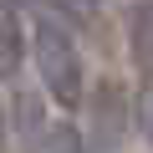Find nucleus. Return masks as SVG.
Returning a JSON list of instances; mask_svg holds the SVG:
<instances>
[{"label": "nucleus", "mask_w": 153, "mask_h": 153, "mask_svg": "<svg viewBox=\"0 0 153 153\" xmlns=\"http://www.w3.org/2000/svg\"><path fill=\"white\" fill-rule=\"evenodd\" d=\"M16 5H41V0H16Z\"/></svg>", "instance_id": "nucleus-8"}, {"label": "nucleus", "mask_w": 153, "mask_h": 153, "mask_svg": "<svg viewBox=\"0 0 153 153\" xmlns=\"http://www.w3.org/2000/svg\"><path fill=\"white\" fill-rule=\"evenodd\" d=\"M61 5V16H71V21H92L97 10H102V0H56Z\"/></svg>", "instance_id": "nucleus-7"}, {"label": "nucleus", "mask_w": 153, "mask_h": 153, "mask_svg": "<svg viewBox=\"0 0 153 153\" xmlns=\"http://www.w3.org/2000/svg\"><path fill=\"white\" fill-rule=\"evenodd\" d=\"M128 133V97L117 82H102L92 92V153H117Z\"/></svg>", "instance_id": "nucleus-2"}, {"label": "nucleus", "mask_w": 153, "mask_h": 153, "mask_svg": "<svg viewBox=\"0 0 153 153\" xmlns=\"http://www.w3.org/2000/svg\"><path fill=\"white\" fill-rule=\"evenodd\" d=\"M26 56V31H21V10L16 0H0V71H16Z\"/></svg>", "instance_id": "nucleus-4"}, {"label": "nucleus", "mask_w": 153, "mask_h": 153, "mask_svg": "<svg viewBox=\"0 0 153 153\" xmlns=\"http://www.w3.org/2000/svg\"><path fill=\"white\" fill-rule=\"evenodd\" d=\"M133 102H138V107H133V112H138V133L153 143V71L143 76V87H138V97H133Z\"/></svg>", "instance_id": "nucleus-6"}, {"label": "nucleus", "mask_w": 153, "mask_h": 153, "mask_svg": "<svg viewBox=\"0 0 153 153\" xmlns=\"http://www.w3.org/2000/svg\"><path fill=\"white\" fill-rule=\"evenodd\" d=\"M128 51H133V66L148 76L153 71V0H128Z\"/></svg>", "instance_id": "nucleus-3"}, {"label": "nucleus", "mask_w": 153, "mask_h": 153, "mask_svg": "<svg viewBox=\"0 0 153 153\" xmlns=\"http://www.w3.org/2000/svg\"><path fill=\"white\" fill-rule=\"evenodd\" d=\"M41 153H87V143H82V133H76L71 123H56V128H46Z\"/></svg>", "instance_id": "nucleus-5"}, {"label": "nucleus", "mask_w": 153, "mask_h": 153, "mask_svg": "<svg viewBox=\"0 0 153 153\" xmlns=\"http://www.w3.org/2000/svg\"><path fill=\"white\" fill-rule=\"evenodd\" d=\"M31 61H36V76L56 107H82V92H87V76H82V56H76V41L66 36L61 21L41 16L36 31H31Z\"/></svg>", "instance_id": "nucleus-1"}]
</instances>
